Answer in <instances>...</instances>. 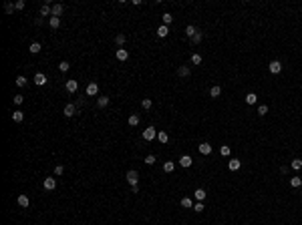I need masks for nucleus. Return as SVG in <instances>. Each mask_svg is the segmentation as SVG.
Returning <instances> with one entry per match:
<instances>
[{"instance_id": "obj_19", "label": "nucleus", "mask_w": 302, "mask_h": 225, "mask_svg": "<svg viewBox=\"0 0 302 225\" xmlns=\"http://www.w3.org/2000/svg\"><path fill=\"white\" fill-rule=\"evenodd\" d=\"M163 171L165 173H173V171H175V163H173V161H165V163H163Z\"/></svg>"}, {"instance_id": "obj_23", "label": "nucleus", "mask_w": 302, "mask_h": 225, "mask_svg": "<svg viewBox=\"0 0 302 225\" xmlns=\"http://www.w3.org/2000/svg\"><path fill=\"white\" fill-rule=\"evenodd\" d=\"M22 119H24L22 111H14V113H12V121H14V123H22Z\"/></svg>"}, {"instance_id": "obj_9", "label": "nucleus", "mask_w": 302, "mask_h": 225, "mask_svg": "<svg viewBox=\"0 0 302 225\" xmlns=\"http://www.w3.org/2000/svg\"><path fill=\"white\" fill-rule=\"evenodd\" d=\"M46 74H42V73H36L35 74V84H38V87H42V84H46Z\"/></svg>"}, {"instance_id": "obj_45", "label": "nucleus", "mask_w": 302, "mask_h": 225, "mask_svg": "<svg viewBox=\"0 0 302 225\" xmlns=\"http://www.w3.org/2000/svg\"><path fill=\"white\" fill-rule=\"evenodd\" d=\"M14 6H16V10H22V8L26 6V2H24V0H16V2H14Z\"/></svg>"}, {"instance_id": "obj_13", "label": "nucleus", "mask_w": 302, "mask_h": 225, "mask_svg": "<svg viewBox=\"0 0 302 225\" xmlns=\"http://www.w3.org/2000/svg\"><path fill=\"white\" fill-rule=\"evenodd\" d=\"M197 149H199V153H202V155H210V153L214 151V149H211V145H210V143H202V145H199Z\"/></svg>"}, {"instance_id": "obj_16", "label": "nucleus", "mask_w": 302, "mask_h": 225, "mask_svg": "<svg viewBox=\"0 0 302 225\" xmlns=\"http://www.w3.org/2000/svg\"><path fill=\"white\" fill-rule=\"evenodd\" d=\"M189 73H191V69L188 65H181L179 69H177V74H179V76H189Z\"/></svg>"}, {"instance_id": "obj_34", "label": "nucleus", "mask_w": 302, "mask_h": 225, "mask_svg": "<svg viewBox=\"0 0 302 225\" xmlns=\"http://www.w3.org/2000/svg\"><path fill=\"white\" fill-rule=\"evenodd\" d=\"M203 209H206V205H203V201H197V203L193 205V211H195V213H202Z\"/></svg>"}, {"instance_id": "obj_7", "label": "nucleus", "mask_w": 302, "mask_h": 225, "mask_svg": "<svg viewBox=\"0 0 302 225\" xmlns=\"http://www.w3.org/2000/svg\"><path fill=\"white\" fill-rule=\"evenodd\" d=\"M99 92V84L97 83H89L87 84V97H95Z\"/></svg>"}, {"instance_id": "obj_33", "label": "nucleus", "mask_w": 302, "mask_h": 225, "mask_svg": "<svg viewBox=\"0 0 302 225\" xmlns=\"http://www.w3.org/2000/svg\"><path fill=\"white\" fill-rule=\"evenodd\" d=\"M161 18H163V24H165V26H167V24H171V22H173V16L169 14V12H165V14L161 16Z\"/></svg>"}, {"instance_id": "obj_2", "label": "nucleus", "mask_w": 302, "mask_h": 225, "mask_svg": "<svg viewBox=\"0 0 302 225\" xmlns=\"http://www.w3.org/2000/svg\"><path fill=\"white\" fill-rule=\"evenodd\" d=\"M65 88H67V92H77V91H79V80H77V79H69L65 83Z\"/></svg>"}, {"instance_id": "obj_37", "label": "nucleus", "mask_w": 302, "mask_h": 225, "mask_svg": "<svg viewBox=\"0 0 302 225\" xmlns=\"http://www.w3.org/2000/svg\"><path fill=\"white\" fill-rule=\"evenodd\" d=\"M4 10H6L8 14H12V12L16 10V6H14V4H12V2H6V4H4Z\"/></svg>"}, {"instance_id": "obj_4", "label": "nucleus", "mask_w": 302, "mask_h": 225, "mask_svg": "<svg viewBox=\"0 0 302 225\" xmlns=\"http://www.w3.org/2000/svg\"><path fill=\"white\" fill-rule=\"evenodd\" d=\"M63 113H65V117H75V115H79V109H77L75 103H69V105L65 107V111H63Z\"/></svg>"}, {"instance_id": "obj_31", "label": "nucleus", "mask_w": 302, "mask_h": 225, "mask_svg": "<svg viewBox=\"0 0 302 225\" xmlns=\"http://www.w3.org/2000/svg\"><path fill=\"white\" fill-rule=\"evenodd\" d=\"M230 153H232V149H230L228 145H222V147H220V155H222V157H230Z\"/></svg>"}, {"instance_id": "obj_27", "label": "nucleus", "mask_w": 302, "mask_h": 225, "mask_svg": "<svg viewBox=\"0 0 302 225\" xmlns=\"http://www.w3.org/2000/svg\"><path fill=\"white\" fill-rule=\"evenodd\" d=\"M40 48H42V46H40V42H32V44L28 46V50H30L32 54H38V52H40Z\"/></svg>"}, {"instance_id": "obj_43", "label": "nucleus", "mask_w": 302, "mask_h": 225, "mask_svg": "<svg viewBox=\"0 0 302 225\" xmlns=\"http://www.w3.org/2000/svg\"><path fill=\"white\" fill-rule=\"evenodd\" d=\"M155 161H157L155 155H147V157H145V163H147V165H155Z\"/></svg>"}, {"instance_id": "obj_32", "label": "nucleus", "mask_w": 302, "mask_h": 225, "mask_svg": "<svg viewBox=\"0 0 302 225\" xmlns=\"http://www.w3.org/2000/svg\"><path fill=\"white\" fill-rule=\"evenodd\" d=\"M290 185H292V187H302V177H292Z\"/></svg>"}, {"instance_id": "obj_38", "label": "nucleus", "mask_w": 302, "mask_h": 225, "mask_svg": "<svg viewBox=\"0 0 302 225\" xmlns=\"http://www.w3.org/2000/svg\"><path fill=\"white\" fill-rule=\"evenodd\" d=\"M69 69H71V65H69V62H67V61H63L61 65H58V70H61V73H67V70H69Z\"/></svg>"}, {"instance_id": "obj_47", "label": "nucleus", "mask_w": 302, "mask_h": 225, "mask_svg": "<svg viewBox=\"0 0 302 225\" xmlns=\"http://www.w3.org/2000/svg\"><path fill=\"white\" fill-rule=\"evenodd\" d=\"M75 105H77V109H81V107H83V105H85V99H79V101H77Z\"/></svg>"}, {"instance_id": "obj_12", "label": "nucleus", "mask_w": 302, "mask_h": 225, "mask_svg": "<svg viewBox=\"0 0 302 225\" xmlns=\"http://www.w3.org/2000/svg\"><path fill=\"white\" fill-rule=\"evenodd\" d=\"M240 167H242V161H238V159H230V163H228V169H230V171H238Z\"/></svg>"}, {"instance_id": "obj_22", "label": "nucleus", "mask_w": 302, "mask_h": 225, "mask_svg": "<svg viewBox=\"0 0 302 225\" xmlns=\"http://www.w3.org/2000/svg\"><path fill=\"white\" fill-rule=\"evenodd\" d=\"M220 95H222V87H211L210 88V97H211V99H218Z\"/></svg>"}, {"instance_id": "obj_5", "label": "nucleus", "mask_w": 302, "mask_h": 225, "mask_svg": "<svg viewBox=\"0 0 302 225\" xmlns=\"http://www.w3.org/2000/svg\"><path fill=\"white\" fill-rule=\"evenodd\" d=\"M268 69H270L272 74H280V70H282V62H280V61H272L270 65H268Z\"/></svg>"}, {"instance_id": "obj_40", "label": "nucleus", "mask_w": 302, "mask_h": 225, "mask_svg": "<svg viewBox=\"0 0 302 225\" xmlns=\"http://www.w3.org/2000/svg\"><path fill=\"white\" fill-rule=\"evenodd\" d=\"M125 40H127V38H125V34H117V36H115V42H117L119 46H123V44H125Z\"/></svg>"}, {"instance_id": "obj_30", "label": "nucleus", "mask_w": 302, "mask_h": 225, "mask_svg": "<svg viewBox=\"0 0 302 225\" xmlns=\"http://www.w3.org/2000/svg\"><path fill=\"white\" fill-rule=\"evenodd\" d=\"M290 167L294 169V171H300V169H302V159H292Z\"/></svg>"}, {"instance_id": "obj_39", "label": "nucleus", "mask_w": 302, "mask_h": 225, "mask_svg": "<svg viewBox=\"0 0 302 225\" xmlns=\"http://www.w3.org/2000/svg\"><path fill=\"white\" fill-rule=\"evenodd\" d=\"M129 125L131 127H137L139 125V117H137V115H131V117H129Z\"/></svg>"}, {"instance_id": "obj_42", "label": "nucleus", "mask_w": 302, "mask_h": 225, "mask_svg": "<svg viewBox=\"0 0 302 225\" xmlns=\"http://www.w3.org/2000/svg\"><path fill=\"white\" fill-rule=\"evenodd\" d=\"M266 113H268V105H260V107H258V115H260V117H264Z\"/></svg>"}, {"instance_id": "obj_1", "label": "nucleus", "mask_w": 302, "mask_h": 225, "mask_svg": "<svg viewBox=\"0 0 302 225\" xmlns=\"http://www.w3.org/2000/svg\"><path fill=\"white\" fill-rule=\"evenodd\" d=\"M125 179L129 181L131 185H139V173L135 171V169H131V171H127V173H125Z\"/></svg>"}, {"instance_id": "obj_25", "label": "nucleus", "mask_w": 302, "mask_h": 225, "mask_svg": "<svg viewBox=\"0 0 302 225\" xmlns=\"http://www.w3.org/2000/svg\"><path fill=\"white\" fill-rule=\"evenodd\" d=\"M193 193H195V199H197V201H203V199H206V189L199 187V189H195Z\"/></svg>"}, {"instance_id": "obj_6", "label": "nucleus", "mask_w": 302, "mask_h": 225, "mask_svg": "<svg viewBox=\"0 0 302 225\" xmlns=\"http://www.w3.org/2000/svg\"><path fill=\"white\" fill-rule=\"evenodd\" d=\"M42 187H44L46 191H53V189H57V179H54V177H46V179H44V183H42Z\"/></svg>"}, {"instance_id": "obj_8", "label": "nucleus", "mask_w": 302, "mask_h": 225, "mask_svg": "<svg viewBox=\"0 0 302 225\" xmlns=\"http://www.w3.org/2000/svg\"><path fill=\"white\" fill-rule=\"evenodd\" d=\"M117 58L121 62H125L127 58H129V50H127V48H117Z\"/></svg>"}, {"instance_id": "obj_35", "label": "nucleus", "mask_w": 302, "mask_h": 225, "mask_svg": "<svg viewBox=\"0 0 302 225\" xmlns=\"http://www.w3.org/2000/svg\"><path fill=\"white\" fill-rule=\"evenodd\" d=\"M26 83H28V80H26V76H22V74H20V76H16V84H18V87H26Z\"/></svg>"}, {"instance_id": "obj_46", "label": "nucleus", "mask_w": 302, "mask_h": 225, "mask_svg": "<svg viewBox=\"0 0 302 225\" xmlns=\"http://www.w3.org/2000/svg\"><path fill=\"white\" fill-rule=\"evenodd\" d=\"M63 173H65V167H63V165H57V167H54V175H63Z\"/></svg>"}, {"instance_id": "obj_20", "label": "nucleus", "mask_w": 302, "mask_h": 225, "mask_svg": "<svg viewBox=\"0 0 302 225\" xmlns=\"http://www.w3.org/2000/svg\"><path fill=\"white\" fill-rule=\"evenodd\" d=\"M16 201H18V205H20V207H28L30 199H28V195H18V199H16Z\"/></svg>"}, {"instance_id": "obj_18", "label": "nucleus", "mask_w": 302, "mask_h": 225, "mask_svg": "<svg viewBox=\"0 0 302 225\" xmlns=\"http://www.w3.org/2000/svg\"><path fill=\"white\" fill-rule=\"evenodd\" d=\"M97 107L99 109L109 107V97H99V99H97Z\"/></svg>"}, {"instance_id": "obj_48", "label": "nucleus", "mask_w": 302, "mask_h": 225, "mask_svg": "<svg viewBox=\"0 0 302 225\" xmlns=\"http://www.w3.org/2000/svg\"><path fill=\"white\" fill-rule=\"evenodd\" d=\"M131 193H139V185H131Z\"/></svg>"}, {"instance_id": "obj_14", "label": "nucleus", "mask_w": 302, "mask_h": 225, "mask_svg": "<svg viewBox=\"0 0 302 225\" xmlns=\"http://www.w3.org/2000/svg\"><path fill=\"white\" fill-rule=\"evenodd\" d=\"M191 163H193V159H191L189 155H184V157L179 159V165H181V167H185V169L191 167Z\"/></svg>"}, {"instance_id": "obj_41", "label": "nucleus", "mask_w": 302, "mask_h": 225, "mask_svg": "<svg viewBox=\"0 0 302 225\" xmlns=\"http://www.w3.org/2000/svg\"><path fill=\"white\" fill-rule=\"evenodd\" d=\"M191 65H202V54H193L191 56Z\"/></svg>"}, {"instance_id": "obj_24", "label": "nucleus", "mask_w": 302, "mask_h": 225, "mask_svg": "<svg viewBox=\"0 0 302 225\" xmlns=\"http://www.w3.org/2000/svg\"><path fill=\"white\" fill-rule=\"evenodd\" d=\"M49 26H50V28H58V26H61V18H57V16H50Z\"/></svg>"}, {"instance_id": "obj_11", "label": "nucleus", "mask_w": 302, "mask_h": 225, "mask_svg": "<svg viewBox=\"0 0 302 225\" xmlns=\"http://www.w3.org/2000/svg\"><path fill=\"white\" fill-rule=\"evenodd\" d=\"M40 16H53V6H50V4H42L40 6Z\"/></svg>"}, {"instance_id": "obj_21", "label": "nucleus", "mask_w": 302, "mask_h": 225, "mask_svg": "<svg viewBox=\"0 0 302 225\" xmlns=\"http://www.w3.org/2000/svg\"><path fill=\"white\" fill-rule=\"evenodd\" d=\"M167 34H169V28L165 26V24H161V26L157 28V36H159V38H165Z\"/></svg>"}, {"instance_id": "obj_29", "label": "nucleus", "mask_w": 302, "mask_h": 225, "mask_svg": "<svg viewBox=\"0 0 302 225\" xmlns=\"http://www.w3.org/2000/svg\"><path fill=\"white\" fill-rule=\"evenodd\" d=\"M195 32H197V28H195L193 24H189V26L185 28V34H188V38H193V36H195Z\"/></svg>"}, {"instance_id": "obj_15", "label": "nucleus", "mask_w": 302, "mask_h": 225, "mask_svg": "<svg viewBox=\"0 0 302 225\" xmlns=\"http://www.w3.org/2000/svg\"><path fill=\"white\" fill-rule=\"evenodd\" d=\"M181 207H184V209H193V199H191V197H184V199H181Z\"/></svg>"}, {"instance_id": "obj_10", "label": "nucleus", "mask_w": 302, "mask_h": 225, "mask_svg": "<svg viewBox=\"0 0 302 225\" xmlns=\"http://www.w3.org/2000/svg\"><path fill=\"white\" fill-rule=\"evenodd\" d=\"M65 12V6L63 4H53V16H57V18H61V14Z\"/></svg>"}, {"instance_id": "obj_28", "label": "nucleus", "mask_w": 302, "mask_h": 225, "mask_svg": "<svg viewBox=\"0 0 302 225\" xmlns=\"http://www.w3.org/2000/svg\"><path fill=\"white\" fill-rule=\"evenodd\" d=\"M202 40H203V32H202V30L197 28V32H195V36L191 38V42H193V44H199Z\"/></svg>"}, {"instance_id": "obj_44", "label": "nucleus", "mask_w": 302, "mask_h": 225, "mask_svg": "<svg viewBox=\"0 0 302 225\" xmlns=\"http://www.w3.org/2000/svg\"><path fill=\"white\" fill-rule=\"evenodd\" d=\"M12 101H14V105H22L24 103V97L22 95H14V99H12Z\"/></svg>"}, {"instance_id": "obj_26", "label": "nucleus", "mask_w": 302, "mask_h": 225, "mask_svg": "<svg viewBox=\"0 0 302 225\" xmlns=\"http://www.w3.org/2000/svg\"><path fill=\"white\" fill-rule=\"evenodd\" d=\"M157 141H159V143H167L169 141V135L165 133V131H159V133H157Z\"/></svg>"}, {"instance_id": "obj_17", "label": "nucleus", "mask_w": 302, "mask_h": 225, "mask_svg": "<svg viewBox=\"0 0 302 225\" xmlns=\"http://www.w3.org/2000/svg\"><path fill=\"white\" fill-rule=\"evenodd\" d=\"M246 103H248V105H256L258 103V95H256V92H248V95H246Z\"/></svg>"}, {"instance_id": "obj_3", "label": "nucleus", "mask_w": 302, "mask_h": 225, "mask_svg": "<svg viewBox=\"0 0 302 225\" xmlns=\"http://www.w3.org/2000/svg\"><path fill=\"white\" fill-rule=\"evenodd\" d=\"M155 137H157V129H155V127H147V129L143 131V139H145V141H153Z\"/></svg>"}, {"instance_id": "obj_36", "label": "nucleus", "mask_w": 302, "mask_h": 225, "mask_svg": "<svg viewBox=\"0 0 302 225\" xmlns=\"http://www.w3.org/2000/svg\"><path fill=\"white\" fill-rule=\"evenodd\" d=\"M151 105H153V103H151V99H141V107L145 109V111H149Z\"/></svg>"}]
</instances>
